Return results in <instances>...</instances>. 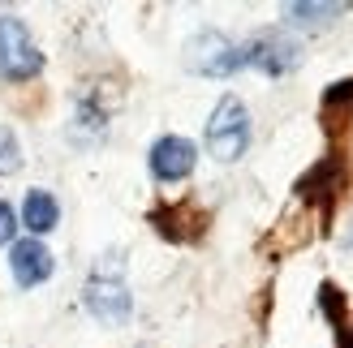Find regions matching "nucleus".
I'll list each match as a JSON object with an SVG mask.
<instances>
[{
	"label": "nucleus",
	"mask_w": 353,
	"mask_h": 348,
	"mask_svg": "<svg viewBox=\"0 0 353 348\" xmlns=\"http://www.w3.org/2000/svg\"><path fill=\"white\" fill-rule=\"evenodd\" d=\"M245 146H250V112L237 95H224L207 120V151L220 164H233L245 155Z\"/></svg>",
	"instance_id": "1"
},
{
	"label": "nucleus",
	"mask_w": 353,
	"mask_h": 348,
	"mask_svg": "<svg viewBox=\"0 0 353 348\" xmlns=\"http://www.w3.org/2000/svg\"><path fill=\"white\" fill-rule=\"evenodd\" d=\"M39 69H43V52L34 47L26 22L5 13L0 17V74L9 82H30Z\"/></svg>",
	"instance_id": "2"
},
{
	"label": "nucleus",
	"mask_w": 353,
	"mask_h": 348,
	"mask_svg": "<svg viewBox=\"0 0 353 348\" xmlns=\"http://www.w3.org/2000/svg\"><path fill=\"white\" fill-rule=\"evenodd\" d=\"M82 301H86V309H91L103 327H121V323L130 318V309H134L130 288L117 275V267H95V275L82 288Z\"/></svg>",
	"instance_id": "3"
},
{
	"label": "nucleus",
	"mask_w": 353,
	"mask_h": 348,
	"mask_svg": "<svg viewBox=\"0 0 353 348\" xmlns=\"http://www.w3.org/2000/svg\"><path fill=\"white\" fill-rule=\"evenodd\" d=\"M185 65L203 78H228L241 69V47L220 30H199L185 43Z\"/></svg>",
	"instance_id": "4"
},
{
	"label": "nucleus",
	"mask_w": 353,
	"mask_h": 348,
	"mask_svg": "<svg viewBox=\"0 0 353 348\" xmlns=\"http://www.w3.org/2000/svg\"><path fill=\"white\" fill-rule=\"evenodd\" d=\"M297 61H302L297 43L285 39V34H276V30H263L259 39H250L241 47V65H254V69H263V74H272V78L289 74Z\"/></svg>",
	"instance_id": "5"
},
{
	"label": "nucleus",
	"mask_w": 353,
	"mask_h": 348,
	"mask_svg": "<svg viewBox=\"0 0 353 348\" xmlns=\"http://www.w3.org/2000/svg\"><path fill=\"white\" fill-rule=\"evenodd\" d=\"M151 228L185 246V241H199L207 232V211H199L194 202H168V206H155L151 211Z\"/></svg>",
	"instance_id": "6"
},
{
	"label": "nucleus",
	"mask_w": 353,
	"mask_h": 348,
	"mask_svg": "<svg viewBox=\"0 0 353 348\" xmlns=\"http://www.w3.org/2000/svg\"><path fill=\"white\" fill-rule=\"evenodd\" d=\"M151 177L155 181H185L190 172H194V164H199V151H194V142L190 138H176V133H168V138H160V142L151 146Z\"/></svg>",
	"instance_id": "7"
},
{
	"label": "nucleus",
	"mask_w": 353,
	"mask_h": 348,
	"mask_svg": "<svg viewBox=\"0 0 353 348\" xmlns=\"http://www.w3.org/2000/svg\"><path fill=\"white\" fill-rule=\"evenodd\" d=\"M9 271H13V280L22 288H34V284H43L48 275L57 271V258H52V250L39 237H26V241H17V246L9 250Z\"/></svg>",
	"instance_id": "8"
},
{
	"label": "nucleus",
	"mask_w": 353,
	"mask_h": 348,
	"mask_svg": "<svg viewBox=\"0 0 353 348\" xmlns=\"http://www.w3.org/2000/svg\"><path fill=\"white\" fill-rule=\"evenodd\" d=\"M341 181H345V168H341V160L336 155H327V160H319L302 181H297V194H302L306 202H319V206H327L332 198L341 194Z\"/></svg>",
	"instance_id": "9"
},
{
	"label": "nucleus",
	"mask_w": 353,
	"mask_h": 348,
	"mask_svg": "<svg viewBox=\"0 0 353 348\" xmlns=\"http://www.w3.org/2000/svg\"><path fill=\"white\" fill-rule=\"evenodd\" d=\"M57 219H61V206H57V198H52L48 189H30V194L22 198V224L34 237L52 232V228H57Z\"/></svg>",
	"instance_id": "10"
},
{
	"label": "nucleus",
	"mask_w": 353,
	"mask_h": 348,
	"mask_svg": "<svg viewBox=\"0 0 353 348\" xmlns=\"http://www.w3.org/2000/svg\"><path fill=\"white\" fill-rule=\"evenodd\" d=\"M323 125H327V129L353 125V78L332 82L327 91H323Z\"/></svg>",
	"instance_id": "11"
},
{
	"label": "nucleus",
	"mask_w": 353,
	"mask_h": 348,
	"mask_svg": "<svg viewBox=\"0 0 353 348\" xmlns=\"http://www.w3.org/2000/svg\"><path fill=\"white\" fill-rule=\"evenodd\" d=\"M349 5H319V0H293L285 5V17L289 26H327L332 17H341Z\"/></svg>",
	"instance_id": "12"
},
{
	"label": "nucleus",
	"mask_w": 353,
	"mask_h": 348,
	"mask_svg": "<svg viewBox=\"0 0 353 348\" xmlns=\"http://www.w3.org/2000/svg\"><path fill=\"white\" fill-rule=\"evenodd\" d=\"M17 164H22V146H17L9 125H0V172H13Z\"/></svg>",
	"instance_id": "13"
},
{
	"label": "nucleus",
	"mask_w": 353,
	"mask_h": 348,
	"mask_svg": "<svg viewBox=\"0 0 353 348\" xmlns=\"http://www.w3.org/2000/svg\"><path fill=\"white\" fill-rule=\"evenodd\" d=\"M319 305H323V314L336 323V327L345 323V297H341L336 284H323V288H319Z\"/></svg>",
	"instance_id": "14"
},
{
	"label": "nucleus",
	"mask_w": 353,
	"mask_h": 348,
	"mask_svg": "<svg viewBox=\"0 0 353 348\" xmlns=\"http://www.w3.org/2000/svg\"><path fill=\"white\" fill-rule=\"evenodd\" d=\"M13 232H17V219H13V211H9V202H0V246H9Z\"/></svg>",
	"instance_id": "15"
},
{
	"label": "nucleus",
	"mask_w": 353,
	"mask_h": 348,
	"mask_svg": "<svg viewBox=\"0 0 353 348\" xmlns=\"http://www.w3.org/2000/svg\"><path fill=\"white\" fill-rule=\"evenodd\" d=\"M336 348H353V323L345 327V331H341V340H336Z\"/></svg>",
	"instance_id": "16"
}]
</instances>
